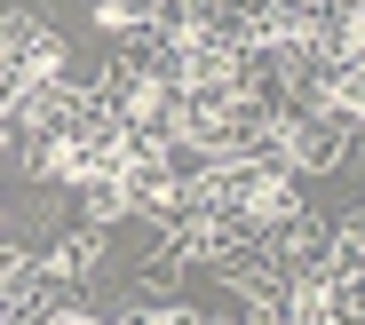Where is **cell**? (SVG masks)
Returning a JSON list of instances; mask_svg holds the SVG:
<instances>
[{
	"label": "cell",
	"instance_id": "277c9868",
	"mask_svg": "<svg viewBox=\"0 0 365 325\" xmlns=\"http://www.w3.org/2000/svg\"><path fill=\"white\" fill-rule=\"evenodd\" d=\"M56 309H64V278H56L48 262L9 254V301H0V325H48Z\"/></svg>",
	"mask_w": 365,
	"mask_h": 325
},
{
	"label": "cell",
	"instance_id": "30bf717a",
	"mask_svg": "<svg viewBox=\"0 0 365 325\" xmlns=\"http://www.w3.org/2000/svg\"><path fill=\"white\" fill-rule=\"evenodd\" d=\"M334 301H341V317H365V278H349V286H334Z\"/></svg>",
	"mask_w": 365,
	"mask_h": 325
},
{
	"label": "cell",
	"instance_id": "ba28073f",
	"mask_svg": "<svg viewBox=\"0 0 365 325\" xmlns=\"http://www.w3.org/2000/svg\"><path fill=\"white\" fill-rule=\"evenodd\" d=\"M349 278H365V215H349L334 230V286H349Z\"/></svg>",
	"mask_w": 365,
	"mask_h": 325
},
{
	"label": "cell",
	"instance_id": "6da1fadb",
	"mask_svg": "<svg viewBox=\"0 0 365 325\" xmlns=\"http://www.w3.org/2000/svg\"><path fill=\"white\" fill-rule=\"evenodd\" d=\"M40 80H64V40H56V24H40V16H9V32H0V88L9 96H24V88H40Z\"/></svg>",
	"mask_w": 365,
	"mask_h": 325
},
{
	"label": "cell",
	"instance_id": "52a82bcc",
	"mask_svg": "<svg viewBox=\"0 0 365 325\" xmlns=\"http://www.w3.org/2000/svg\"><path fill=\"white\" fill-rule=\"evenodd\" d=\"M111 317H119V325H207L199 309H182V301H167V294H128Z\"/></svg>",
	"mask_w": 365,
	"mask_h": 325
},
{
	"label": "cell",
	"instance_id": "7a4b0ae2",
	"mask_svg": "<svg viewBox=\"0 0 365 325\" xmlns=\"http://www.w3.org/2000/svg\"><path fill=\"white\" fill-rule=\"evenodd\" d=\"M357 135L365 127L349 119V111H294L286 119V167H302V175H326V167H349L357 159Z\"/></svg>",
	"mask_w": 365,
	"mask_h": 325
},
{
	"label": "cell",
	"instance_id": "8992f818",
	"mask_svg": "<svg viewBox=\"0 0 365 325\" xmlns=\"http://www.w3.org/2000/svg\"><path fill=\"white\" fill-rule=\"evenodd\" d=\"M96 262H103V230H64V238H56V254H48V270L56 278H64V286H80V278H96Z\"/></svg>",
	"mask_w": 365,
	"mask_h": 325
},
{
	"label": "cell",
	"instance_id": "5b68a950",
	"mask_svg": "<svg viewBox=\"0 0 365 325\" xmlns=\"http://www.w3.org/2000/svg\"><path fill=\"white\" fill-rule=\"evenodd\" d=\"M119 215H135V190H128V175H96V182H80V222L88 230H103V222H119Z\"/></svg>",
	"mask_w": 365,
	"mask_h": 325
},
{
	"label": "cell",
	"instance_id": "8fae6325",
	"mask_svg": "<svg viewBox=\"0 0 365 325\" xmlns=\"http://www.w3.org/2000/svg\"><path fill=\"white\" fill-rule=\"evenodd\" d=\"M357 167H365V135H357Z\"/></svg>",
	"mask_w": 365,
	"mask_h": 325
},
{
	"label": "cell",
	"instance_id": "9c48e42d",
	"mask_svg": "<svg viewBox=\"0 0 365 325\" xmlns=\"http://www.w3.org/2000/svg\"><path fill=\"white\" fill-rule=\"evenodd\" d=\"M334 111H349V119L365 127V56L341 63V80H334Z\"/></svg>",
	"mask_w": 365,
	"mask_h": 325
},
{
	"label": "cell",
	"instance_id": "7c38bea8",
	"mask_svg": "<svg viewBox=\"0 0 365 325\" xmlns=\"http://www.w3.org/2000/svg\"><path fill=\"white\" fill-rule=\"evenodd\" d=\"M357 215H365V207H357Z\"/></svg>",
	"mask_w": 365,
	"mask_h": 325
},
{
	"label": "cell",
	"instance_id": "3957f363",
	"mask_svg": "<svg viewBox=\"0 0 365 325\" xmlns=\"http://www.w3.org/2000/svg\"><path fill=\"white\" fill-rule=\"evenodd\" d=\"M334 230H341V222H326V215H310V207H302V215H294L270 246H278V262H286L302 286H326V278H334Z\"/></svg>",
	"mask_w": 365,
	"mask_h": 325
}]
</instances>
